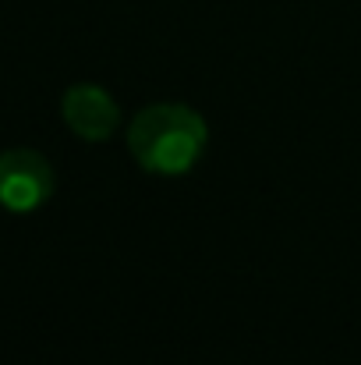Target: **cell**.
<instances>
[{"label": "cell", "instance_id": "6da1fadb", "mask_svg": "<svg viewBox=\"0 0 361 365\" xmlns=\"http://www.w3.org/2000/svg\"><path fill=\"white\" fill-rule=\"evenodd\" d=\"M209 145V124L184 103H149L127 124L131 160L159 178H181L195 170Z\"/></svg>", "mask_w": 361, "mask_h": 365}, {"label": "cell", "instance_id": "7a4b0ae2", "mask_svg": "<svg viewBox=\"0 0 361 365\" xmlns=\"http://www.w3.org/2000/svg\"><path fill=\"white\" fill-rule=\"evenodd\" d=\"M57 174L39 149H4L0 153V206L11 213H32L50 202Z\"/></svg>", "mask_w": 361, "mask_h": 365}, {"label": "cell", "instance_id": "3957f363", "mask_svg": "<svg viewBox=\"0 0 361 365\" xmlns=\"http://www.w3.org/2000/svg\"><path fill=\"white\" fill-rule=\"evenodd\" d=\"M61 118L82 142H107L120 128V107L103 86L78 82L61 96Z\"/></svg>", "mask_w": 361, "mask_h": 365}]
</instances>
